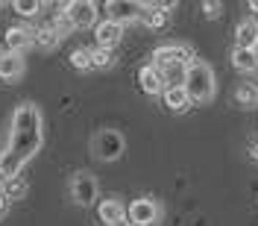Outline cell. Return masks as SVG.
<instances>
[{"mask_svg": "<svg viewBox=\"0 0 258 226\" xmlns=\"http://www.w3.org/2000/svg\"><path fill=\"white\" fill-rule=\"evenodd\" d=\"M232 65H235L238 71H246V74H252V71H258V53H255V50L235 47V50H232Z\"/></svg>", "mask_w": 258, "mask_h": 226, "instance_id": "17", "label": "cell"}, {"mask_svg": "<svg viewBox=\"0 0 258 226\" xmlns=\"http://www.w3.org/2000/svg\"><path fill=\"white\" fill-rule=\"evenodd\" d=\"M161 77H164V85H167V88H179V85H185L188 65H170V68H161Z\"/></svg>", "mask_w": 258, "mask_h": 226, "instance_id": "19", "label": "cell"}, {"mask_svg": "<svg viewBox=\"0 0 258 226\" xmlns=\"http://www.w3.org/2000/svg\"><path fill=\"white\" fill-rule=\"evenodd\" d=\"M249 159H252V161H258V138L252 141V144H249Z\"/></svg>", "mask_w": 258, "mask_h": 226, "instance_id": "26", "label": "cell"}, {"mask_svg": "<svg viewBox=\"0 0 258 226\" xmlns=\"http://www.w3.org/2000/svg\"><path fill=\"white\" fill-rule=\"evenodd\" d=\"M141 12H144V3H135V0H109L106 3V15L114 24H129V21H141Z\"/></svg>", "mask_w": 258, "mask_h": 226, "instance_id": "8", "label": "cell"}, {"mask_svg": "<svg viewBox=\"0 0 258 226\" xmlns=\"http://www.w3.org/2000/svg\"><path fill=\"white\" fill-rule=\"evenodd\" d=\"M68 62H71V68H77V71H91V50H88V47L71 50Z\"/></svg>", "mask_w": 258, "mask_h": 226, "instance_id": "21", "label": "cell"}, {"mask_svg": "<svg viewBox=\"0 0 258 226\" xmlns=\"http://www.w3.org/2000/svg\"><path fill=\"white\" fill-rule=\"evenodd\" d=\"M0 56H3V47H0Z\"/></svg>", "mask_w": 258, "mask_h": 226, "instance_id": "30", "label": "cell"}, {"mask_svg": "<svg viewBox=\"0 0 258 226\" xmlns=\"http://www.w3.org/2000/svg\"><path fill=\"white\" fill-rule=\"evenodd\" d=\"M94 38H97V47L103 50H114L120 41H123V27L120 24H114V21H100L94 30Z\"/></svg>", "mask_w": 258, "mask_h": 226, "instance_id": "10", "label": "cell"}, {"mask_svg": "<svg viewBox=\"0 0 258 226\" xmlns=\"http://www.w3.org/2000/svg\"><path fill=\"white\" fill-rule=\"evenodd\" d=\"M203 12H206L209 21H214V18L223 15V3H217V0H206V3H203Z\"/></svg>", "mask_w": 258, "mask_h": 226, "instance_id": "25", "label": "cell"}, {"mask_svg": "<svg viewBox=\"0 0 258 226\" xmlns=\"http://www.w3.org/2000/svg\"><path fill=\"white\" fill-rule=\"evenodd\" d=\"M114 65V53L112 50H103V47H94L91 50V68H112Z\"/></svg>", "mask_w": 258, "mask_h": 226, "instance_id": "23", "label": "cell"}, {"mask_svg": "<svg viewBox=\"0 0 258 226\" xmlns=\"http://www.w3.org/2000/svg\"><path fill=\"white\" fill-rule=\"evenodd\" d=\"M6 203H9V200H6V194H3V179H0V211L6 209Z\"/></svg>", "mask_w": 258, "mask_h": 226, "instance_id": "27", "label": "cell"}, {"mask_svg": "<svg viewBox=\"0 0 258 226\" xmlns=\"http://www.w3.org/2000/svg\"><path fill=\"white\" fill-rule=\"evenodd\" d=\"M59 41H62V35L53 30V24H47V27H38V30H35V47L53 50Z\"/></svg>", "mask_w": 258, "mask_h": 226, "instance_id": "18", "label": "cell"}, {"mask_svg": "<svg viewBox=\"0 0 258 226\" xmlns=\"http://www.w3.org/2000/svg\"><path fill=\"white\" fill-rule=\"evenodd\" d=\"M114 226H132V223H129V220H123V223H114Z\"/></svg>", "mask_w": 258, "mask_h": 226, "instance_id": "29", "label": "cell"}, {"mask_svg": "<svg viewBox=\"0 0 258 226\" xmlns=\"http://www.w3.org/2000/svg\"><path fill=\"white\" fill-rule=\"evenodd\" d=\"M138 85H141V91L144 94H153V97H159L164 94V77H161V71L156 68V65H144L141 71H138Z\"/></svg>", "mask_w": 258, "mask_h": 226, "instance_id": "11", "label": "cell"}, {"mask_svg": "<svg viewBox=\"0 0 258 226\" xmlns=\"http://www.w3.org/2000/svg\"><path fill=\"white\" fill-rule=\"evenodd\" d=\"M123 147H126V141H123V135H120L117 129H100L94 135V141H91L94 156L103 159V161L120 159V156H123Z\"/></svg>", "mask_w": 258, "mask_h": 226, "instance_id": "3", "label": "cell"}, {"mask_svg": "<svg viewBox=\"0 0 258 226\" xmlns=\"http://www.w3.org/2000/svg\"><path fill=\"white\" fill-rule=\"evenodd\" d=\"M235 103H238V106H243V109H252V106H258V85H252V82H243V85H238V91H235Z\"/></svg>", "mask_w": 258, "mask_h": 226, "instance_id": "20", "label": "cell"}, {"mask_svg": "<svg viewBox=\"0 0 258 226\" xmlns=\"http://www.w3.org/2000/svg\"><path fill=\"white\" fill-rule=\"evenodd\" d=\"M62 15L68 18V24L74 30H88V27L97 24V3H91V0H71L62 9Z\"/></svg>", "mask_w": 258, "mask_h": 226, "instance_id": "4", "label": "cell"}, {"mask_svg": "<svg viewBox=\"0 0 258 226\" xmlns=\"http://www.w3.org/2000/svg\"><path fill=\"white\" fill-rule=\"evenodd\" d=\"M3 194H6V200H21V197L27 194V182L21 177L9 179V182H3Z\"/></svg>", "mask_w": 258, "mask_h": 226, "instance_id": "24", "label": "cell"}, {"mask_svg": "<svg viewBox=\"0 0 258 226\" xmlns=\"http://www.w3.org/2000/svg\"><path fill=\"white\" fill-rule=\"evenodd\" d=\"M176 3H144V12H141V21H144L150 30H161L170 18V9Z\"/></svg>", "mask_w": 258, "mask_h": 226, "instance_id": "12", "label": "cell"}, {"mask_svg": "<svg viewBox=\"0 0 258 226\" xmlns=\"http://www.w3.org/2000/svg\"><path fill=\"white\" fill-rule=\"evenodd\" d=\"M164 106L170 109V112H185L188 106H191V97L185 91V85H179V88H164Z\"/></svg>", "mask_w": 258, "mask_h": 226, "instance_id": "16", "label": "cell"}, {"mask_svg": "<svg viewBox=\"0 0 258 226\" xmlns=\"http://www.w3.org/2000/svg\"><path fill=\"white\" fill-rule=\"evenodd\" d=\"M97 194H100V185H97V179L91 174H85V171L74 174V179H71V197H74L77 206H94Z\"/></svg>", "mask_w": 258, "mask_h": 226, "instance_id": "6", "label": "cell"}, {"mask_svg": "<svg viewBox=\"0 0 258 226\" xmlns=\"http://www.w3.org/2000/svg\"><path fill=\"white\" fill-rule=\"evenodd\" d=\"M12 9H15V15H21V18H32V15L41 12V3H38V0H15Z\"/></svg>", "mask_w": 258, "mask_h": 226, "instance_id": "22", "label": "cell"}, {"mask_svg": "<svg viewBox=\"0 0 258 226\" xmlns=\"http://www.w3.org/2000/svg\"><path fill=\"white\" fill-rule=\"evenodd\" d=\"M235 47H243V50H255L258 47V21H241L235 27Z\"/></svg>", "mask_w": 258, "mask_h": 226, "instance_id": "15", "label": "cell"}, {"mask_svg": "<svg viewBox=\"0 0 258 226\" xmlns=\"http://www.w3.org/2000/svg\"><path fill=\"white\" fill-rule=\"evenodd\" d=\"M97 214H100L103 223H109V226L123 223V220H126V206H123L117 197H112V200H103V203L97 206Z\"/></svg>", "mask_w": 258, "mask_h": 226, "instance_id": "14", "label": "cell"}, {"mask_svg": "<svg viewBox=\"0 0 258 226\" xmlns=\"http://www.w3.org/2000/svg\"><path fill=\"white\" fill-rule=\"evenodd\" d=\"M161 217V209L153 197H141V200H132L126 206V220L132 226H153Z\"/></svg>", "mask_w": 258, "mask_h": 226, "instance_id": "5", "label": "cell"}, {"mask_svg": "<svg viewBox=\"0 0 258 226\" xmlns=\"http://www.w3.org/2000/svg\"><path fill=\"white\" fill-rule=\"evenodd\" d=\"M185 91L191 97V103H209L214 91H217V82H214V71L206 62L194 59L188 65V77H185Z\"/></svg>", "mask_w": 258, "mask_h": 226, "instance_id": "2", "label": "cell"}, {"mask_svg": "<svg viewBox=\"0 0 258 226\" xmlns=\"http://www.w3.org/2000/svg\"><path fill=\"white\" fill-rule=\"evenodd\" d=\"M249 9H252V12H258V0H252V3H249Z\"/></svg>", "mask_w": 258, "mask_h": 226, "instance_id": "28", "label": "cell"}, {"mask_svg": "<svg viewBox=\"0 0 258 226\" xmlns=\"http://www.w3.org/2000/svg\"><path fill=\"white\" fill-rule=\"evenodd\" d=\"M24 56H18V53H6L3 50V56H0V80L3 82H15L18 77H24Z\"/></svg>", "mask_w": 258, "mask_h": 226, "instance_id": "13", "label": "cell"}, {"mask_svg": "<svg viewBox=\"0 0 258 226\" xmlns=\"http://www.w3.org/2000/svg\"><path fill=\"white\" fill-rule=\"evenodd\" d=\"M3 47H6V53L24 56L30 47H35V30H30V27H9L6 35H3Z\"/></svg>", "mask_w": 258, "mask_h": 226, "instance_id": "9", "label": "cell"}, {"mask_svg": "<svg viewBox=\"0 0 258 226\" xmlns=\"http://www.w3.org/2000/svg\"><path fill=\"white\" fill-rule=\"evenodd\" d=\"M44 144V121H41V109L24 100L18 103L12 112V127H9V141L0 153V179L9 182L18 179L21 171L27 167V161L41 150Z\"/></svg>", "mask_w": 258, "mask_h": 226, "instance_id": "1", "label": "cell"}, {"mask_svg": "<svg viewBox=\"0 0 258 226\" xmlns=\"http://www.w3.org/2000/svg\"><path fill=\"white\" fill-rule=\"evenodd\" d=\"M194 62V53L185 44H164V47H156L153 53V62L156 68H170V65H191Z\"/></svg>", "mask_w": 258, "mask_h": 226, "instance_id": "7", "label": "cell"}]
</instances>
